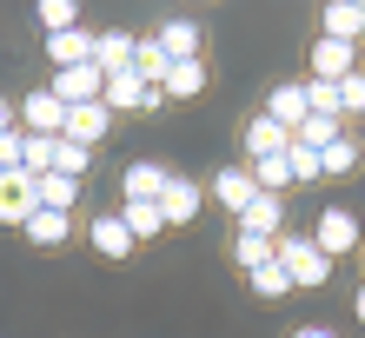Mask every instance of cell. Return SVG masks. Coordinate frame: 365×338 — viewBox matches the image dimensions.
Listing matches in <instances>:
<instances>
[{"label": "cell", "instance_id": "d590c367", "mask_svg": "<svg viewBox=\"0 0 365 338\" xmlns=\"http://www.w3.org/2000/svg\"><path fill=\"white\" fill-rule=\"evenodd\" d=\"M14 126H20L14 120V100H0V133H14Z\"/></svg>", "mask_w": 365, "mask_h": 338}, {"label": "cell", "instance_id": "2e32d148", "mask_svg": "<svg viewBox=\"0 0 365 338\" xmlns=\"http://www.w3.org/2000/svg\"><path fill=\"white\" fill-rule=\"evenodd\" d=\"M153 40L166 47V60H200V20H160Z\"/></svg>", "mask_w": 365, "mask_h": 338}, {"label": "cell", "instance_id": "3957f363", "mask_svg": "<svg viewBox=\"0 0 365 338\" xmlns=\"http://www.w3.org/2000/svg\"><path fill=\"white\" fill-rule=\"evenodd\" d=\"M312 245L326 252L332 265L346 259V252H359V213H346V206H319V226H312Z\"/></svg>", "mask_w": 365, "mask_h": 338}, {"label": "cell", "instance_id": "5bb4252c", "mask_svg": "<svg viewBox=\"0 0 365 338\" xmlns=\"http://www.w3.org/2000/svg\"><path fill=\"white\" fill-rule=\"evenodd\" d=\"M240 232H259V239H279V232H286V199L279 193H259L240 213Z\"/></svg>", "mask_w": 365, "mask_h": 338}, {"label": "cell", "instance_id": "ac0fdd59", "mask_svg": "<svg viewBox=\"0 0 365 338\" xmlns=\"http://www.w3.org/2000/svg\"><path fill=\"white\" fill-rule=\"evenodd\" d=\"M34 199H40V213H73V206H80V179L40 173V179H34Z\"/></svg>", "mask_w": 365, "mask_h": 338}, {"label": "cell", "instance_id": "e575fe53", "mask_svg": "<svg viewBox=\"0 0 365 338\" xmlns=\"http://www.w3.org/2000/svg\"><path fill=\"white\" fill-rule=\"evenodd\" d=\"M292 338H339V332H332V325H299Z\"/></svg>", "mask_w": 365, "mask_h": 338}, {"label": "cell", "instance_id": "44dd1931", "mask_svg": "<svg viewBox=\"0 0 365 338\" xmlns=\"http://www.w3.org/2000/svg\"><path fill=\"white\" fill-rule=\"evenodd\" d=\"M20 232H27V245L53 252V245H67V239H73V213H34Z\"/></svg>", "mask_w": 365, "mask_h": 338}, {"label": "cell", "instance_id": "9c48e42d", "mask_svg": "<svg viewBox=\"0 0 365 338\" xmlns=\"http://www.w3.org/2000/svg\"><path fill=\"white\" fill-rule=\"evenodd\" d=\"M87 239H93V252H100L106 265H126V259H133V232H126L120 213H100V219L87 226Z\"/></svg>", "mask_w": 365, "mask_h": 338}, {"label": "cell", "instance_id": "4fadbf2b", "mask_svg": "<svg viewBox=\"0 0 365 338\" xmlns=\"http://www.w3.org/2000/svg\"><path fill=\"white\" fill-rule=\"evenodd\" d=\"M200 206H206V193H200V186H192V179H166V199H160V213H166V226H192V219H200Z\"/></svg>", "mask_w": 365, "mask_h": 338}, {"label": "cell", "instance_id": "484cf974", "mask_svg": "<svg viewBox=\"0 0 365 338\" xmlns=\"http://www.w3.org/2000/svg\"><path fill=\"white\" fill-rule=\"evenodd\" d=\"M120 219H126V232H133V245H146L153 232H166V213H160V206H120Z\"/></svg>", "mask_w": 365, "mask_h": 338}, {"label": "cell", "instance_id": "ba28073f", "mask_svg": "<svg viewBox=\"0 0 365 338\" xmlns=\"http://www.w3.org/2000/svg\"><path fill=\"white\" fill-rule=\"evenodd\" d=\"M352 73H359V47L319 33V40H312V80H332V87H339V80H352Z\"/></svg>", "mask_w": 365, "mask_h": 338}, {"label": "cell", "instance_id": "8d00e7d4", "mask_svg": "<svg viewBox=\"0 0 365 338\" xmlns=\"http://www.w3.org/2000/svg\"><path fill=\"white\" fill-rule=\"evenodd\" d=\"M352 319H359V325H365V285H359V292H352Z\"/></svg>", "mask_w": 365, "mask_h": 338}, {"label": "cell", "instance_id": "6da1fadb", "mask_svg": "<svg viewBox=\"0 0 365 338\" xmlns=\"http://www.w3.org/2000/svg\"><path fill=\"white\" fill-rule=\"evenodd\" d=\"M272 259L286 265V279H292L299 292H319V285L332 279V259H326V252H319V245L306 239V232H279V245H272Z\"/></svg>", "mask_w": 365, "mask_h": 338}, {"label": "cell", "instance_id": "1f68e13d", "mask_svg": "<svg viewBox=\"0 0 365 338\" xmlns=\"http://www.w3.org/2000/svg\"><path fill=\"white\" fill-rule=\"evenodd\" d=\"M346 113L365 120V67H359L352 80H339V120H346Z\"/></svg>", "mask_w": 365, "mask_h": 338}, {"label": "cell", "instance_id": "7a4b0ae2", "mask_svg": "<svg viewBox=\"0 0 365 338\" xmlns=\"http://www.w3.org/2000/svg\"><path fill=\"white\" fill-rule=\"evenodd\" d=\"M14 120H20V133H34V139H60V133H67V107L53 100V87H34L14 107Z\"/></svg>", "mask_w": 365, "mask_h": 338}, {"label": "cell", "instance_id": "8fae6325", "mask_svg": "<svg viewBox=\"0 0 365 338\" xmlns=\"http://www.w3.org/2000/svg\"><path fill=\"white\" fill-rule=\"evenodd\" d=\"M160 93H166V107H192V100L206 93V60H173V67H166V80H160Z\"/></svg>", "mask_w": 365, "mask_h": 338}, {"label": "cell", "instance_id": "277c9868", "mask_svg": "<svg viewBox=\"0 0 365 338\" xmlns=\"http://www.w3.org/2000/svg\"><path fill=\"white\" fill-rule=\"evenodd\" d=\"M53 100H60V107H100V100H106V73L93 67V60H87V67H60L53 73Z\"/></svg>", "mask_w": 365, "mask_h": 338}, {"label": "cell", "instance_id": "ffe728a7", "mask_svg": "<svg viewBox=\"0 0 365 338\" xmlns=\"http://www.w3.org/2000/svg\"><path fill=\"white\" fill-rule=\"evenodd\" d=\"M266 120H279L286 133H299V120H306V87H299V80L272 87V93H266Z\"/></svg>", "mask_w": 365, "mask_h": 338}, {"label": "cell", "instance_id": "8992f818", "mask_svg": "<svg viewBox=\"0 0 365 338\" xmlns=\"http://www.w3.org/2000/svg\"><path fill=\"white\" fill-rule=\"evenodd\" d=\"M166 179H173V173H166L160 159H133L126 179H120V193H126V206H160L166 199Z\"/></svg>", "mask_w": 365, "mask_h": 338}, {"label": "cell", "instance_id": "4316f807", "mask_svg": "<svg viewBox=\"0 0 365 338\" xmlns=\"http://www.w3.org/2000/svg\"><path fill=\"white\" fill-rule=\"evenodd\" d=\"M246 285H252V299H286L292 292V279H286V265H259V272H246Z\"/></svg>", "mask_w": 365, "mask_h": 338}, {"label": "cell", "instance_id": "e0dca14e", "mask_svg": "<svg viewBox=\"0 0 365 338\" xmlns=\"http://www.w3.org/2000/svg\"><path fill=\"white\" fill-rule=\"evenodd\" d=\"M93 67L106 73V80H113V73H126V67H133V33H93Z\"/></svg>", "mask_w": 365, "mask_h": 338}, {"label": "cell", "instance_id": "d4e9b609", "mask_svg": "<svg viewBox=\"0 0 365 338\" xmlns=\"http://www.w3.org/2000/svg\"><path fill=\"white\" fill-rule=\"evenodd\" d=\"M87 159H93V146H73V139H53V159H47V173H67V179H87Z\"/></svg>", "mask_w": 365, "mask_h": 338}, {"label": "cell", "instance_id": "7402d4cb", "mask_svg": "<svg viewBox=\"0 0 365 338\" xmlns=\"http://www.w3.org/2000/svg\"><path fill=\"white\" fill-rule=\"evenodd\" d=\"M299 146H306V153H326L332 139H346V120H332V113H306L299 120V133H292Z\"/></svg>", "mask_w": 365, "mask_h": 338}, {"label": "cell", "instance_id": "52a82bcc", "mask_svg": "<svg viewBox=\"0 0 365 338\" xmlns=\"http://www.w3.org/2000/svg\"><path fill=\"white\" fill-rule=\"evenodd\" d=\"M240 146H246V166H252V159H279V153H292V133H286L279 120L252 113V120H246V133H240Z\"/></svg>", "mask_w": 365, "mask_h": 338}, {"label": "cell", "instance_id": "cb8c5ba5", "mask_svg": "<svg viewBox=\"0 0 365 338\" xmlns=\"http://www.w3.org/2000/svg\"><path fill=\"white\" fill-rule=\"evenodd\" d=\"M272 245H279V239H259V232H232V265H240V272H259V265H272Z\"/></svg>", "mask_w": 365, "mask_h": 338}, {"label": "cell", "instance_id": "f546056e", "mask_svg": "<svg viewBox=\"0 0 365 338\" xmlns=\"http://www.w3.org/2000/svg\"><path fill=\"white\" fill-rule=\"evenodd\" d=\"M40 27L67 33V27H80V7H73V0H40Z\"/></svg>", "mask_w": 365, "mask_h": 338}, {"label": "cell", "instance_id": "5b68a950", "mask_svg": "<svg viewBox=\"0 0 365 338\" xmlns=\"http://www.w3.org/2000/svg\"><path fill=\"white\" fill-rule=\"evenodd\" d=\"M212 199H220L226 213L240 219L246 206L259 199V179H252V166H246V159H240V166H220V173H212Z\"/></svg>", "mask_w": 365, "mask_h": 338}, {"label": "cell", "instance_id": "83f0119b", "mask_svg": "<svg viewBox=\"0 0 365 338\" xmlns=\"http://www.w3.org/2000/svg\"><path fill=\"white\" fill-rule=\"evenodd\" d=\"M252 179H259V193H279L286 199V186H292V159L279 153V159H252Z\"/></svg>", "mask_w": 365, "mask_h": 338}, {"label": "cell", "instance_id": "9a60e30c", "mask_svg": "<svg viewBox=\"0 0 365 338\" xmlns=\"http://www.w3.org/2000/svg\"><path fill=\"white\" fill-rule=\"evenodd\" d=\"M47 60H53V73H60V67H87V60H93V33H87V27L47 33Z\"/></svg>", "mask_w": 365, "mask_h": 338}, {"label": "cell", "instance_id": "4dcf8cb0", "mask_svg": "<svg viewBox=\"0 0 365 338\" xmlns=\"http://www.w3.org/2000/svg\"><path fill=\"white\" fill-rule=\"evenodd\" d=\"M299 87H306V113H332L339 120V87L332 80H299Z\"/></svg>", "mask_w": 365, "mask_h": 338}, {"label": "cell", "instance_id": "f1b7e54d", "mask_svg": "<svg viewBox=\"0 0 365 338\" xmlns=\"http://www.w3.org/2000/svg\"><path fill=\"white\" fill-rule=\"evenodd\" d=\"M359 166V139H332L326 153H319V173H332V179H346Z\"/></svg>", "mask_w": 365, "mask_h": 338}, {"label": "cell", "instance_id": "30bf717a", "mask_svg": "<svg viewBox=\"0 0 365 338\" xmlns=\"http://www.w3.org/2000/svg\"><path fill=\"white\" fill-rule=\"evenodd\" d=\"M34 213H40L34 179H27V173H0V226H27Z\"/></svg>", "mask_w": 365, "mask_h": 338}, {"label": "cell", "instance_id": "836d02e7", "mask_svg": "<svg viewBox=\"0 0 365 338\" xmlns=\"http://www.w3.org/2000/svg\"><path fill=\"white\" fill-rule=\"evenodd\" d=\"M20 153H27V133H0V173H20Z\"/></svg>", "mask_w": 365, "mask_h": 338}, {"label": "cell", "instance_id": "d6a6232c", "mask_svg": "<svg viewBox=\"0 0 365 338\" xmlns=\"http://www.w3.org/2000/svg\"><path fill=\"white\" fill-rule=\"evenodd\" d=\"M286 159H292V186H312V179H319V153H306L299 139H292V153H286Z\"/></svg>", "mask_w": 365, "mask_h": 338}, {"label": "cell", "instance_id": "7c38bea8", "mask_svg": "<svg viewBox=\"0 0 365 338\" xmlns=\"http://www.w3.org/2000/svg\"><path fill=\"white\" fill-rule=\"evenodd\" d=\"M319 33H326V40H346V47H359V33H365V0H332V7L319 14Z\"/></svg>", "mask_w": 365, "mask_h": 338}, {"label": "cell", "instance_id": "d6986e66", "mask_svg": "<svg viewBox=\"0 0 365 338\" xmlns=\"http://www.w3.org/2000/svg\"><path fill=\"white\" fill-rule=\"evenodd\" d=\"M106 126H113V113H106V107H67V133H60V139H73V146H100V139H106Z\"/></svg>", "mask_w": 365, "mask_h": 338}, {"label": "cell", "instance_id": "603a6c76", "mask_svg": "<svg viewBox=\"0 0 365 338\" xmlns=\"http://www.w3.org/2000/svg\"><path fill=\"white\" fill-rule=\"evenodd\" d=\"M166 67H173V60H166V47H160L153 33H140V40H133V73L146 80V87H160V80H166Z\"/></svg>", "mask_w": 365, "mask_h": 338}]
</instances>
